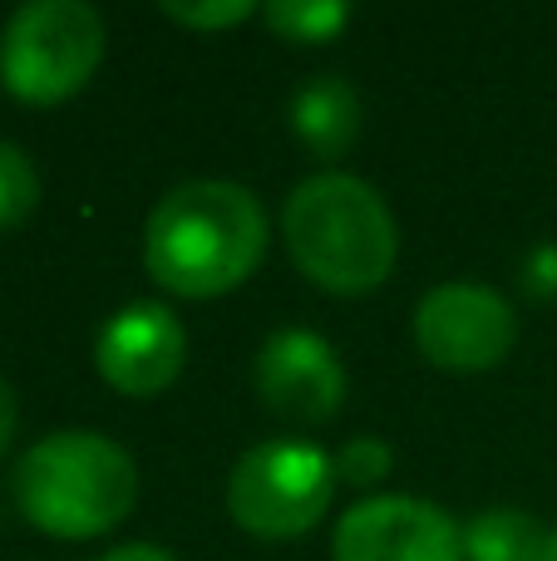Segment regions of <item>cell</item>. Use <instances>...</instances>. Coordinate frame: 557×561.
Segmentation results:
<instances>
[{
    "instance_id": "cell-15",
    "label": "cell",
    "mask_w": 557,
    "mask_h": 561,
    "mask_svg": "<svg viewBox=\"0 0 557 561\" xmlns=\"http://www.w3.org/2000/svg\"><path fill=\"white\" fill-rule=\"evenodd\" d=\"M168 20H178V25L187 30H227V25H242L247 15H257L252 0H197V5H183V0H168L163 5Z\"/></svg>"
},
{
    "instance_id": "cell-1",
    "label": "cell",
    "mask_w": 557,
    "mask_h": 561,
    "mask_svg": "<svg viewBox=\"0 0 557 561\" xmlns=\"http://www.w3.org/2000/svg\"><path fill=\"white\" fill-rule=\"evenodd\" d=\"M266 207L252 187L197 178L178 183L144 227V266L173 296H223L242 286L266 256Z\"/></svg>"
},
{
    "instance_id": "cell-17",
    "label": "cell",
    "mask_w": 557,
    "mask_h": 561,
    "mask_svg": "<svg viewBox=\"0 0 557 561\" xmlns=\"http://www.w3.org/2000/svg\"><path fill=\"white\" fill-rule=\"evenodd\" d=\"M15 424H20V409H15V389L0 379V454L10 448V438H15Z\"/></svg>"
},
{
    "instance_id": "cell-10",
    "label": "cell",
    "mask_w": 557,
    "mask_h": 561,
    "mask_svg": "<svg viewBox=\"0 0 557 561\" xmlns=\"http://www.w3.org/2000/svg\"><path fill=\"white\" fill-rule=\"evenodd\" d=\"M292 128L316 158H341L361 138V94L341 75H316L296 89Z\"/></svg>"
},
{
    "instance_id": "cell-14",
    "label": "cell",
    "mask_w": 557,
    "mask_h": 561,
    "mask_svg": "<svg viewBox=\"0 0 557 561\" xmlns=\"http://www.w3.org/2000/svg\"><path fill=\"white\" fill-rule=\"evenodd\" d=\"M390 463H395V454H390L385 438L355 434L351 444L336 454V478H345V483H355V488H371V483H380V478L390 473Z\"/></svg>"
},
{
    "instance_id": "cell-13",
    "label": "cell",
    "mask_w": 557,
    "mask_h": 561,
    "mask_svg": "<svg viewBox=\"0 0 557 561\" xmlns=\"http://www.w3.org/2000/svg\"><path fill=\"white\" fill-rule=\"evenodd\" d=\"M39 207V173L20 144H0V227H20Z\"/></svg>"
},
{
    "instance_id": "cell-9",
    "label": "cell",
    "mask_w": 557,
    "mask_h": 561,
    "mask_svg": "<svg viewBox=\"0 0 557 561\" xmlns=\"http://www.w3.org/2000/svg\"><path fill=\"white\" fill-rule=\"evenodd\" d=\"M257 394L292 424H326L345 404V365L316 330H276L257 350Z\"/></svg>"
},
{
    "instance_id": "cell-11",
    "label": "cell",
    "mask_w": 557,
    "mask_h": 561,
    "mask_svg": "<svg viewBox=\"0 0 557 561\" xmlns=\"http://www.w3.org/2000/svg\"><path fill=\"white\" fill-rule=\"evenodd\" d=\"M548 533L519 507H489L464 527V561H543Z\"/></svg>"
},
{
    "instance_id": "cell-16",
    "label": "cell",
    "mask_w": 557,
    "mask_h": 561,
    "mask_svg": "<svg viewBox=\"0 0 557 561\" xmlns=\"http://www.w3.org/2000/svg\"><path fill=\"white\" fill-rule=\"evenodd\" d=\"M523 290L538 300L557 296V242H543L528 252V262H523Z\"/></svg>"
},
{
    "instance_id": "cell-8",
    "label": "cell",
    "mask_w": 557,
    "mask_h": 561,
    "mask_svg": "<svg viewBox=\"0 0 557 561\" xmlns=\"http://www.w3.org/2000/svg\"><path fill=\"white\" fill-rule=\"evenodd\" d=\"M187 330L158 300H134L118 316L104 320L94 340V365L104 385H114L128 399H154L183 375Z\"/></svg>"
},
{
    "instance_id": "cell-3",
    "label": "cell",
    "mask_w": 557,
    "mask_h": 561,
    "mask_svg": "<svg viewBox=\"0 0 557 561\" xmlns=\"http://www.w3.org/2000/svg\"><path fill=\"white\" fill-rule=\"evenodd\" d=\"M25 523L49 537H99L134 513L138 468L128 448L89 428H59L20 454L10 478Z\"/></svg>"
},
{
    "instance_id": "cell-5",
    "label": "cell",
    "mask_w": 557,
    "mask_h": 561,
    "mask_svg": "<svg viewBox=\"0 0 557 561\" xmlns=\"http://www.w3.org/2000/svg\"><path fill=\"white\" fill-rule=\"evenodd\" d=\"M336 497V458L302 438H272L237 458L227 478V513L262 542L311 533Z\"/></svg>"
},
{
    "instance_id": "cell-6",
    "label": "cell",
    "mask_w": 557,
    "mask_h": 561,
    "mask_svg": "<svg viewBox=\"0 0 557 561\" xmlns=\"http://www.w3.org/2000/svg\"><path fill=\"white\" fill-rule=\"evenodd\" d=\"M519 340L513 306L479 280H444L414 310V345L430 365L454 375L493 369Z\"/></svg>"
},
{
    "instance_id": "cell-7",
    "label": "cell",
    "mask_w": 557,
    "mask_h": 561,
    "mask_svg": "<svg viewBox=\"0 0 557 561\" xmlns=\"http://www.w3.org/2000/svg\"><path fill=\"white\" fill-rule=\"evenodd\" d=\"M336 561H464V533L424 497H365L336 523Z\"/></svg>"
},
{
    "instance_id": "cell-2",
    "label": "cell",
    "mask_w": 557,
    "mask_h": 561,
    "mask_svg": "<svg viewBox=\"0 0 557 561\" xmlns=\"http://www.w3.org/2000/svg\"><path fill=\"white\" fill-rule=\"evenodd\" d=\"M286 252L316 286L365 296L395 272L400 227L385 197L355 173H316L286 197Z\"/></svg>"
},
{
    "instance_id": "cell-19",
    "label": "cell",
    "mask_w": 557,
    "mask_h": 561,
    "mask_svg": "<svg viewBox=\"0 0 557 561\" xmlns=\"http://www.w3.org/2000/svg\"><path fill=\"white\" fill-rule=\"evenodd\" d=\"M543 561H557V533H548V547H543Z\"/></svg>"
},
{
    "instance_id": "cell-12",
    "label": "cell",
    "mask_w": 557,
    "mask_h": 561,
    "mask_svg": "<svg viewBox=\"0 0 557 561\" xmlns=\"http://www.w3.org/2000/svg\"><path fill=\"white\" fill-rule=\"evenodd\" d=\"M262 20L272 35L292 39V45H321L345 30L351 5H341V0H272V5H262Z\"/></svg>"
},
{
    "instance_id": "cell-4",
    "label": "cell",
    "mask_w": 557,
    "mask_h": 561,
    "mask_svg": "<svg viewBox=\"0 0 557 561\" xmlns=\"http://www.w3.org/2000/svg\"><path fill=\"white\" fill-rule=\"evenodd\" d=\"M104 20L84 0H30L0 30V79L25 104H59L94 79Z\"/></svg>"
},
{
    "instance_id": "cell-18",
    "label": "cell",
    "mask_w": 557,
    "mask_h": 561,
    "mask_svg": "<svg viewBox=\"0 0 557 561\" xmlns=\"http://www.w3.org/2000/svg\"><path fill=\"white\" fill-rule=\"evenodd\" d=\"M99 561H178V557H168L163 547H148V542H128V547H118V552H109V557H99Z\"/></svg>"
}]
</instances>
